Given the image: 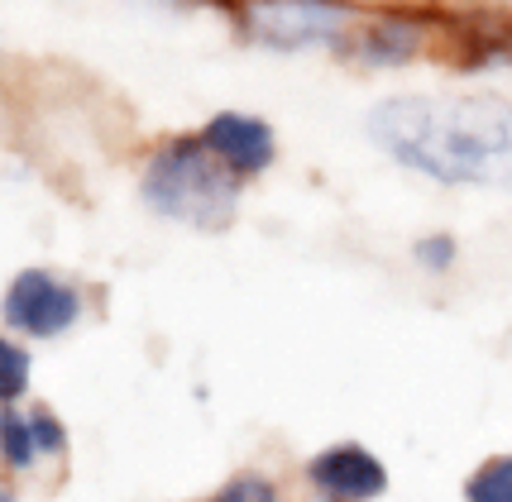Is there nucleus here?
Segmentation results:
<instances>
[{
  "mask_svg": "<svg viewBox=\"0 0 512 502\" xmlns=\"http://www.w3.org/2000/svg\"><path fill=\"white\" fill-rule=\"evenodd\" d=\"M359 130L383 163L426 187L512 197L508 91H388L369 101Z\"/></svg>",
  "mask_w": 512,
  "mask_h": 502,
  "instance_id": "nucleus-1",
  "label": "nucleus"
},
{
  "mask_svg": "<svg viewBox=\"0 0 512 502\" xmlns=\"http://www.w3.org/2000/svg\"><path fill=\"white\" fill-rule=\"evenodd\" d=\"M245 182L216 163V153L192 130L149 139L134 158V197L154 220L187 235H225L245 211Z\"/></svg>",
  "mask_w": 512,
  "mask_h": 502,
  "instance_id": "nucleus-2",
  "label": "nucleus"
},
{
  "mask_svg": "<svg viewBox=\"0 0 512 502\" xmlns=\"http://www.w3.org/2000/svg\"><path fill=\"white\" fill-rule=\"evenodd\" d=\"M364 0H230V34L264 58H335L350 44Z\"/></svg>",
  "mask_w": 512,
  "mask_h": 502,
  "instance_id": "nucleus-3",
  "label": "nucleus"
},
{
  "mask_svg": "<svg viewBox=\"0 0 512 502\" xmlns=\"http://www.w3.org/2000/svg\"><path fill=\"white\" fill-rule=\"evenodd\" d=\"M450 15L426 0H369L359 10L355 34L340 53V63L364 77H398L412 67L446 58Z\"/></svg>",
  "mask_w": 512,
  "mask_h": 502,
  "instance_id": "nucleus-4",
  "label": "nucleus"
},
{
  "mask_svg": "<svg viewBox=\"0 0 512 502\" xmlns=\"http://www.w3.org/2000/svg\"><path fill=\"white\" fill-rule=\"evenodd\" d=\"M91 287L63 268L29 263L0 292V330L20 335L24 345H53L91 316Z\"/></svg>",
  "mask_w": 512,
  "mask_h": 502,
  "instance_id": "nucleus-5",
  "label": "nucleus"
},
{
  "mask_svg": "<svg viewBox=\"0 0 512 502\" xmlns=\"http://www.w3.org/2000/svg\"><path fill=\"white\" fill-rule=\"evenodd\" d=\"M393 488L388 459L355 436H340L316 445L302 459V498L321 502H383Z\"/></svg>",
  "mask_w": 512,
  "mask_h": 502,
  "instance_id": "nucleus-6",
  "label": "nucleus"
},
{
  "mask_svg": "<svg viewBox=\"0 0 512 502\" xmlns=\"http://www.w3.org/2000/svg\"><path fill=\"white\" fill-rule=\"evenodd\" d=\"M201 144L216 153V163H221L230 177H240L245 187L254 182H264L273 168H278V158H283V139H278V125L259 115V110H245V106H221L211 110L206 120L197 125Z\"/></svg>",
  "mask_w": 512,
  "mask_h": 502,
  "instance_id": "nucleus-7",
  "label": "nucleus"
},
{
  "mask_svg": "<svg viewBox=\"0 0 512 502\" xmlns=\"http://www.w3.org/2000/svg\"><path fill=\"white\" fill-rule=\"evenodd\" d=\"M446 63L465 77L512 72V10H469L450 15Z\"/></svg>",
  "mask_w": 512,
  "mask_h": 502,
  "instance_id": "nucleus-8",
  "label": "nucleus"
},
{
  "mask_svg": "<svg viewBox=\"0 0 512 502\" xmlns=\"http://www.w3.org/2000/svg\"><path fill=\"white\" fill-rule=\"evenodd\" d=\"M206 502H292V488L268 464H240L206 493Z\"/></svg>",
  "mask_w": 512,
  "mask_h": 502,
  "instance_id": "nucleus-9",
  "label": "nucleus"
},
{
  "mask_svg": "<svg viewBox=\"0 0 512 502\" xmlns=\"http://www.w3.org/2000/svg\"><path fill=\"white\" fill-rule=\"evenodd\" d=\"M0 469L10 479H29L34 469H44L34 426H29V402L24 407H0Z\"/></svg>",
  "mask_w": 512,
  "mask_h": 502,
  "instance_id": "nucleus-10",
  "label": "nucleus"
},
{
  "mask_svg": "<svg viewBox=\"0 0 512 502\" xmlns=\"http://www.w3.org/2000/svg\"><path fill=\"white\" fill-rule=\"evenodd\" d=\"M407 263L422 273V278H450L460 263H465V244L455 230H422V235H412L407 244Z\"/></svg>",
  "mask_w": 512,
  "mask_h": 502,
  "instance_id": "nucleus-11",
  "label": "nucleus"
},
{
  "mask_svg": "<svg viewBox=\"0 0 512 502\" xmlns=\"http://www.w3.org/2000/svg\"><path fill=\"white\" fill-rule=\"evenodd\" d=\"M34 393V350L20 335L0 330V407H24Z\"/></svg>",
  "mask_w": 512,
  "mask_h": 502,
  "instance_id": "nucleus-12",
  "label": "nucleus"
},
{
  "mask_svg": "<svg viewBox=\"0 0 512 502\" xmlns=\"http://www.w3.org/2000/svg\"><path fill=\"white\" fill-rule=\"evenodd\" d=\"M460 502H512V450L479 459L460 483Z\"/></svg>",
  "mask_w": 512,
  "mask_h": 502,
  "instance_id": "nucleus-13",
  "label": "nucleus"
},
{
  "mask_svg": "<svg viewBox=\"0 0 512 502\" xmlns=\"http://www.w3.org/2000/svg\"><path fill=\"white\" fill-rule=\"evenodd\" d=\"M29 426H34V445H39V459L48 469H63L67 455H72V431L67 421L48 402H29Z\"/></svg>",
  "mask_w": 512,
  "mask_h": 502,
  "instance_id": "nucleus-14",
  "label": "nucleus"
},
{
  "mask_svg": "<svg viewBox=\"0 0 512 502\" xmlns=\"http://www.w3.org/2000/svg\"><path fill=\"white\" fill-rule=\"evenodd\" d=\"M446 15H469V10H512V0H426Z\"/></svg>",
  "mask_w": 512,
  "mask_h": 502,
  "instance_id": "nucleus-15",
  "label": "nucleus"
},
{
  "mask_svg": "<svg viewBox=\"0 0 512 502\" xmlns=\"http://www.w3.org/2000/svg\"><path fill=\"white\" fill-rule=\"evenodd\" d=\"M154 5H168V10H216V15L230 10V0H154Z\"/></svg>",
  "mask_w": 512,
  "mask_h": 502,
  "instance_id": "nucleus-16",
  "label": "nucleus"
},
{
  "mask_svg": "<svg viewBox=\"0 0 512 502\" xmlns=\"http://www.w3.org/2000/svg\"><path fill=\"white\" fill-rule=\"evenodd\" d=\"M0 502H24V498H20V488H15L10 479H0Z\"/></svg>",
  "mask_w": 512,
  "mask_h": 502,
  "instance_id": "nucleus-17",
  "label": "nucleus"
},
{
  "mask_svg": "<svg viewBox=\"0 0 512 502\" xmlns=\"http://www.w3.org/2000/svg\"><path fill=\"white\" fill-rule=\"evenodd\" d=\"M307 502H321V498H307Z\"/></svg>",
  "mask_w": 512,
  "mask_h": 502,
  "instance_id": "nucleus-18",
  "label": "nucleus"
},
{
  "mask_svg": "<svg viewBox=\"0 0 512 502\" xmlns=\"http://www.w3.org/2000/svg\"><path fill=\"white\" fill-rule=\"evenodd\" d=\"M197 502H206V498H197Z\"/></svg>",
  "mask_w": 512,
  "mask_h": 502,
  "instance_id": "nucleus-19",
  "label": "nucleus"
},
{
  "mask_svg": "<svg viewBox=\"0 0 512 502\" xmlns=\"http://www.w3.org/2000/svg\"><path fill=\"white\" fill-rule=\"evenodd\" d=\"M364 5H369V0H364Z\"/></svg>",
  "mask_w": 512,
  "mask_h": 502,
  "instance_id": "nucleus-20",
  "label": "nucleus"
}]
</instances>
